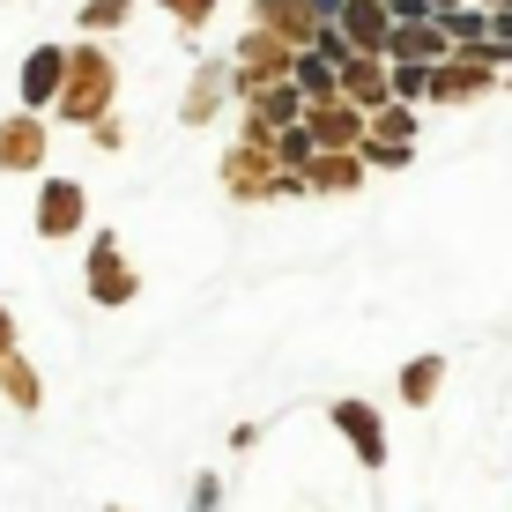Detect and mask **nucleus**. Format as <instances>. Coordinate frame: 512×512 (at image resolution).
Returning <instances> with one entry per match:
<instances>
[{"instance_id": "nucleus-14", "label": "nucleus", "mask_w": 512, "mask_h": 512, "mask_svg": "<svg viewBox=\"0 0 512 512\" xmlns=\"http://www.w3.org/2000/svg\"><path fill=\"white\" fill-rule=\"evenodd\" d=\"M60 82H67V45L23 52V112H45V104H60Z\"/></svg>"}, {"instance_id": "nucleus-3", "label": "nucleus", "mask_w": 512, "mask_h": 512, "mask_svg": "<svg viewBox=\"0 0 512 512\" xmlns=\"http://www.w3.org/2000/svg\"><path fill=\"white\" fill-rule=\"evenodd\" d=\"M231 75H238V97L275 90V82L297 75V45H282L275 30H245V38L231 45Z\"/></svg>"}, {"instance_id": "nucleus-23", "label": "nucleus", "mask_w": 512, "mask_h": 512, "mask_svg": "<svg viewBox=\"0 0 512 512\" xmlns=\"http://www.w3.org/2000/svg\"><path fill=\"white\" fill-rule=\"evenodd\" d=\"M8 357H15V312L0 305V364H8Z\"/></svg>"}, {"instance_id": "nucleus-17", "label": "nucleus", "mask_w": 512, "mask_h": 512, "mask_svg": "<svg viewBox=\"0 0 512 512\" xmlns=\"http://www.w3.org/2000/svg\"><path fill=\"white\" fill-rule=\"evenodd\" d=\"M0 394H8L23 416L45 401V386H38V372H30V357H8V364H0Z\"/></svg>"}, {"instance_id": "nucleus-21", "label": "nucleus", "mask_w": 512, "mask_h": 512, "mask_svg": "<svg viewBox=\"0 0 512 512\" xmlns=\"http://www.w3.org/2000/svg\"><path fill=\"white\" fill-rule=\"evenodd\" d=\"M90 141H97V149H119V141H127V127H119V119H97Z\"/></svg>"}, {"instance_id": "nucleus-16", "label": "nucleus", "mask_w": 512, "mask_h": 512, "mask_svg": "<svg viewBox=\"0 0 512 512\" xmlns=\"http://www.w3.org/2000/svg\"><path fill=\"white\" fill-rule=\"evenodd\" d=\"M438 386H446V357H416V364H401V401H409V409H431Z\"/></svg>"}, {"instance_id": "nucleus-2", "label": "nucleus", "mask_w": 512, "mask_h": 512, "mask_svg": "<svg viewBox=\"0 0 512 512\" xmlns=\"http://www.w3.org/2000/svg\"><path fill=\"white\" fill-rule=\"evenodd\" d=\"M223 193L231 201H275V193H305V179L282 171L275 141H231L223 149Z\"/></svg>"}, {"instance_id": "nucleus-22", "label": "nucleus", "mask_w": 512, "mask_h": 512, "mask_svg": "<svg viewBox=\"0 0 512 512\" xmlns=\"http://www.w3.org/2000/svg\"><path fill=\"white\" fill-rule=\"evenodd\" d=\"M193 512H216V475H201V483H193Z\"/></svg>"}, {"instance_id": "nucleus-19", "label": "nucleus", "mask_w": 512, "mask_h": 512, "mask_svg": "<svg viewBox=\"0 0 512 512\" xmlns=\"http://www.w3.org/2000/svg\"><path fill=\"white\" fill-rule=\"evenodd\" d=\"M156 8H164V15H171L179 30H201L208 15H216V0H156Z\"/></svg>"}, {"instance_id": "nucleus-20", "label": "nucleus", "mask_w": 512, "mask_h": 512, "mask_svg": "<svg viewBox=\"0 0 512 512\" xmlns=\"http://www.w3.org/2000/svg\"><path fill=\"white\" fill-rule=\"evenodd\" d=\"M431 97V67H394V104H416Z\"/></svg>"}, {"instance_id": "nucleus-15", "label": "nucleus", "mask_w": 512, "mask_h": 512, "mask_svg": "<svg viewBox=\"0 0 512 512\" xmlns=\"http://www.w3.org/2000/svg\"><path fill=\"white\" fill-rule=\"evenodd\" d=\"M364 186V156H312L305 193H357Z\"/></svg>"}, {"instance_id": "nucleus-9", "label": "nucleus", "mask_w": 512, "mask_h": 512, "mask_svg": "<svg viewBox=\"0 0 512 512\" xmlns=\"http://www.w3.org/2000/svg\"><path fill=\"white\" fill-rule=\"evenodd\" d=\"M231 97H238L231 52H223V60H201V67H193V82H186V97H179V119H186V127H208Z\"/></svg>"}, {"instance_id": "nucleus-18", "label": "nucleus", "mask_w": 512, "mask_h": 512, "mask_svg": "<svg viewBox=\"0 0 512 512\" xmlns=\"http://www.w3.org/2000/svg\"><path fill=\"white\" fill-rule=\"evenodd\" d=\"M127 15H134V0H82V30H90V38L97 30H119Z\"/></svg>"}, {"instance_id": "nucleus-13", "label": "nucleus", "mask_w": 512, "mask_h": 512, "mask_svg": "<svg viewBox=\"0 0 512 512\" xmlns=\"http://www.w3.org/2000/svg\"><path fill=\"white\" fill-rule=\"evenodd\" d=\"M327 416H334V431H342L349 446H357V461H364V468H386V423H379L372 401H357V394H349V401H334Z\"/></svg>"}, {"instance_id": "nucleus-6", "label": "nucleus", "mask_w": 512, "mask_h": 512, "mask_svg": "<svg viewBox=\"0 0 512 512\" xmlns=\"http://www.w3.org/2000/svg\"><path fill=\"white\" fill-rule=\"evenodd\" d=\"M334 38L357 52V60H386V45H394V8H386V0H342Z\"/></svg>"}, {"instance_id": "nucleus-11", "label": "nucleus", "mask_w": 512, "mask_h": 512, "mask_svg": "<svg viewBox=\"0 0 512 512\" xmlns=\"http://www.w3.org/2000/svg\"><path fill=\"white\" fill-rule=\"evenodd\" d=\"M453 60V30L438 15L423 23H394V45H386V67H446Z\"/></svg>"}, {"instance_id": "nucleus-24", "label": "nucleus", "mask_w": 512, "mask_h": 512, "mask_svg": "<svg viewBox=\"0 0 512 512\" xmlns=\"http://www.w3.org/2000/svg\"><path fill=\"white\" fill-rule=\"evenodd\" d=\"M104 512H127V505H104Z\"/></svg>"}, {"instance_id": "nucleus-10", "label": "nucleus", "mask_w": 512, "mask_h": 512, "mask_svg": "<svg viewBox=\"0 0 512 512\" xmlns=\"http://www.w3.org/2000/svg\"><path fill=\"white\" fill-rule=\"evenodd\" d=\"M30 223H38V238H52V245L75 238L82 223H90V193H82L75 179H45L38 186V216H30Z\"/></svg>"}, {"instance_id": "nucleus-4", "label": "nucleus", "mask_w": 512, "mask_h": 512, "mask_svg": "<svg viewBox=\"0 0 512 512\" xmlns=\"http://www.w3.org/2000/svg\"><path fill=\"white\" fill-rule=\"evenodd\" d=\"M253 30H275L282 45L312 52V45L334 30V15L320 8V0H253Z\"/></svg>"}, {"instance_id": "nucleus-5", "label": "nucleus", "mask_w": 512, "mask_h": 512, "mask_svg": "<svg viewBox=\"0 0 512 512\" xmlns=\"http://www.w3.org/2000/svg\"><path fill=\"white\" fill-rule=\"evenodd\" d=\"M364 127H372V119H364L349 97L305 104V134H312V149H320V156H357L364 149Z\"/></svg>"}, {"instance_id": "nucleus-12", "label": "nucleus", "mask_w": 512, "mask_h": 512, "mask_svg": "<svg viewBox=\"0 0 512 512\" xmlns=\"http://www.w3.org/2000/svg\"><path fill=\"white\" fill-rule=\"evenodd\" d=\"M45 156H52V134L38 112L0 119V171H45Z\"/></svg>"}, {"instance_id": "nucleus-7", "label": "nucleus", "mask_w": 512, "mask_h": 512, "mask_svg": "<svg viewBox=\"0 0 512 512\" xmlns=\"http://www.w3.org/2000/svg\"><path fill=\"white\" fill-rule=\"evenodd\" d=\"M290 127H305V97H297V82H275V90L245 97V134L238 141H282Z\"/></svg>"}, {"instance_id": "nucleus-8", "label": "nucleus", "mask_w": 512, "mask_h": 512, "mask_svg": "<svg viewBox=\"0 0 512 512\" xmlns=\"http://www.w3.org/2000/svg\"><path fill=\"white\" fill-rule=\"evenodd\" d=\"M82 282H90V305H127V297L141 290V275H134V260L119 253V238H97L90 245V268H82Z\"/></svg>"}, {"instance_id": "nucleus-1", "label": "nucleus", "mask_w": 512, "mask_h": 512, "mask_svg": "<svg viewBox=\"0 0 512 512\" xmlns=\"http://www.w3.org/2000/svg\"><path fill=\"white\" fill-rule=\"evenodd\" d=\"M112 97H119V67H112V52H97V45H67V82H60V104H52V112L75 119V127H97V119H112Z\"/></svg>"}]
</instances>
